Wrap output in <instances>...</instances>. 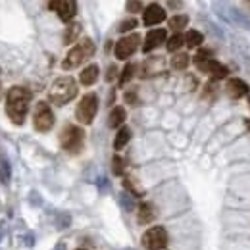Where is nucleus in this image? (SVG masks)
I'll use <instances>...</instances> for the list:
<instances>
[{
    "instance_id": "f257e3e1",
    "label": "nucleus",
    "mask_w": 250,
    "mask_h": 250,
    "mask_svg": "<svg viewBox=\"0 0 250 250\" xmlns=\"http://www.w3.org/2000/svg\"><path fill=\"white\" fill-rule=\"evenodd\" d=\"M29 102H31V93L23 87H12L6 96V112L10 120L16 125H21L25 122V116L29 112Z\"/></svg>"
},
{
    "instance_id": "f03ea898",
    "label": "nucleus",
    "mask_w": 250,
    "mask_h": 250,
    "mask_svg": "<svg viewBox=\"0 0 250 250\" xmlns=\"http://www.w3.org/2000/svg\"><path fill=\"white\" fill-rule=\"evenodd\" d=\"M75 94H77V83H75V79L69 77V75H65V77H58V79L52 83L48 96H50V100H52L54 104L63 106V104L69 102Z\"/></svg>"
},
{
    "instance_id": "7ed1b4c3",
    "label": "nucleus",
    "mask_w": 250,
    "mask_h": 250,
    "mask_svg": "<svg viewBox=\"0 0 250 250\" xmlns=\"http://www.w3.org/2000/svg\"><path fill=\"white\" fill-rule=\"evenodd\" d=\"M94 54V42L91 39H81L69 52H67V58L63 60L62 67L63 69H71V67H77L85 60H89Z\"/></svg>"
},
{
    "instance_id": "20e7f679",
    "label": "nucleus",
    "mask_w": 250,
    "mask_h": 250,
    "mask_svg": "<svg viewBox=\"0 0 250 250\" xmlns=\"http://www.w3.org/2000/svg\"><path fill=\"white\" fill-rule=\"evenodd\" d=\"M83 143H85V133L81 127L77 125H65L60 133V145L65 152L69 154H77L81 148H83Z\"/></svg>"
},
{
    "instance_id": "39448f33",
    "label": "nucleus",
    "mask_w": 250,
    "mask_h": 250,
    "mask_svg": "<svg viewBox=\"0 0 250 250\" xmlns=\"http://www.w3.org/2000/svg\"><path fill=\"white\" fill-rule=\"evenodd\" d=\"M96 112H98V96L94 93H89V94H85V96L81 98V102L77 104L75 118H77L79 124L89 125V124H93Z\"/></svg>"
},
{
    "instance_id": "423d86ee",
    "label": "nucleus",
    "mask_w": 250,
    "mask_h": 250,
    "mask_svg": "<svg viewBox=\"0 0 250 250\" xmlns=\"http://www.w3.org/2000/svg\"><path fill=\"white\" fill-rule=\"evenodd\" d=\"M194 63H196V67H198L200 71L210 73V75H212V77H216V79H221V77H225V75H227V67H225V65H221L219 62H216V60H212V56H210V52H208V50L198 52V54H196V58H194Z\"/></svg>"
},
{
    "instance_id": "0eeeda50",
    "label": "nucleus",
    "mask_w": 250,
    "mask_h": 250,
    "mask_svg": "<svg viewBox=\"0 0 250 250\" xmlns=\"http://www.w3.org/2000/svg\"><path fill=\"white\" fill-rule=\"evenodd\" d=\"M33 125L41 133H46V131L52 129L54 114H52V110H50V106L46 102H39L37 104V110H35V116H33Z\"/></svg>"
},
{
    "instance_id": "6e6552de",
    "label": "nucleus",
    "mask_w": 250,
    "mask_h": 250,
    "mask_svg": "<svg viewBox=\"0 0 250 250\" xmlns=\"http://www.w3.org/2000/svg\"><path fill=\"white\" fill-rule=\"evenodd\" d=\"M167 245V233L164 227L154 225L143 235V247L148 250H160Z\"/></svg>"
},
{
    "instance_id": "1a4fd4ad",
    "label": "nucleus",
    "mask_w": 250,
    "mask_h": 250,
    "mask_svg": "<svg viewBox=\"0 0 250 250\" xmlns=\"http://www.w3.org/2000/svg\"><path fill=\"white\" fill-rule=\"evenodd\" d=\"M139 41H141V37H139V35H129V37L120 39V41H118V44H116V56H118L120 60H127V58L137 50Z\"/></svg>"
},
{
    "instance_id": "9d476101",
    "label": "nucleus",
    "mask_w": 250,
    "mask_h": 250,
    "mask_svg": "<svg viewBox=\"0 0 250 250\" xmlns=\"http://www.w3.org/2000/svg\"><path fill=\"white\" fill-rule=\"evenodd\" d=\"M50 8L58 12L60 20H62V21H65V23H67V21H71V20H73V16H75V12H77V4H75L73 0L50 2Z\"/></svg>"
},
{
    "instance_id": "9b49d317",
    "label": "nucleus",
    "mask_w": 250,
    "mask_h": 250,
    "mask_svg": "<svg viewBox=\"0 0 250 250\" xmlns=\"http://www.w3.org/2000/svg\"><path fill=\"white\" fill-rule=\"evenodd\" d=\"M164 20H166V12L162 10V6L150 4L148 8H145V14H143L145 25H156V23L164 21Z\"/></svg>"
},
{
    "instance_id": "f8f14e48",
    "label": "nucleus",
    "mask_w": 250,
    "mask_h": 250,
    "mask_svg": "<svg viewBox=\"0 0 250 250\" xmlns=\"http://www.w3.org/2000/svg\"><path fill=\"white\" fill-rule=\"evenodd\" d=\"M164 41H167V35H166L164 29H152V31H148L146 39H145V44H143V52L154 50V48H158Z\"/></svg>"
},
{
    "instance_id": "ddd939ff",
    "label": "nucleus",
    "mask_w": 250,
    "mask_h": 250,
    "mask_svg": "<svg viewBox=\"0 0 250 250\" xmlns=\"http://www.w3.org/2000/svg\"><path fill=\"white\" fill-rule=\"evenodd\" d=\"M225 89H227V94L231 98H243L245 94H249V85L243 79H239V77L229 79L227 85H225Z\"/></svg>"
},
{
    "instance_id": "4468645a",
    "label": "nucleus",
    "mask_w": 250,
    "mask_h": 250,
    "mask_svg": "<svg viewBox=\"0 0 250 250\" xmlns=\"http://www.w3.org/2000/svg\"><path fill=\"white\" fill-rule=\"evenodd\" d=\"M98 79V65H89V67H85L83 71H81V75H79V81L85 85V87H89V85H93L94 81Z\"/></svg>"
},
{
    "instance_id": "2eb2a0df",
    "label": "nucleus",
    "mask_w": 250,
    "mask_h": 250,
    "mask_svg": "<svg viewBox=\"0 0 250 250\" xmlns=\"http://www.w3.org/2000/svg\"><path fill=\"white\" fill-rule=\"evenodd\" d=\"M129 139H131V129H129V127H122V129L118 131V135H116L114 148H116V150H122L125 145L129 143Z\"/></svg>"
},
{
    "instance_id": "dca6fc26",
    "label": "nucleus",
    "mask_w": 250,
    "mask_h": 250,
    "mask_svg": "<svg viewBox=\"0 0 250 250\" xmlns=\"http://www.w3.org/2000/svg\"><path fill=\"white\" fill-rule=\"evenodd\" d=\"M183 39H185V44H187L188 48H196V46H200V44H202V41H204L202 33L194 31V29L187 31V35H185Z\"/></svg>"
},
{
    "instance_id": "f3484780",
    "label": "nucleus",
    "mask_w": 250,
    "mask_h": 250,
    "mask_svg": "<svg viewBox=\"0 0 250 250\" xmlns=\"http://www.w3.org/2000/svg\"><path fill=\"white\" fill-rule=\"evenodd\" d=\"M125 122V110L124 108H114L112 112H110V120H108V125L110 127H120V125Z\"/></svg>"
},
{
    "instance_id": "a211bd4d",
    "label": "nucleus",
    "mask_w": 250,
    "mask_h": 250,
    "mask_svg": "<svg viewBox=\"0 0 250 250\" xmlns=\"http://www.w3.org/2000/svg\"><path fill=\"white\" fill-rule=\"evenodd\" d=\"M154 219V210L150 204H141L139 206V223H150Z\"/></svg>"
},
{
    "instance_id": "6ab92c4d",
    "label": "nucleus",
    "mask_w": 250,
    "mask_h": 250,
    "mask_svg": "<svg viewBox=\"0 0 250 250\" xmlns=\"http://www.w3.org/2000/svg\"><path fill=\"white\" fill-rule=\"evenodd\" d=\"M79 31H81V27H79L77 23H69L67 29H65V35H63V42H65V44H71V42L77 39Z\"/></svg>"
},
{
    "instance_id": "aec40b11",
    "label": "nucleus",
    "mask_w": 250,
    "mask_h": 250,
    "mask_svg": "<svg viewBox=\"0 0 250 250\" xmlns=\"http://www.w3.org/2000/svg\"><path fill=\"white\" fill-rule=\"evenodd\" d=\"M190 62V58H188V54L185 52H179V54H175L173 58H171V65L175 67V69H185Z\"/></svg>"
},
{
    "instance_id": "412c9836",
    "label": "nucleus",
    "mask_w": 250,
    "mask_h": 250,
    "mask_svg": "<svg viewBox=\"0 0 250 250\" xmlns=\"http://www.w3.org/2000/svg\"><path fill=\"white\" fill-rule=\"evenodd\" d=\"M188 23V18L187 16H175L169 20V27L173 29L175 33H179L181 29H185V25Z\"/></svg>"
},
{
    "instance_id": "4be33fe9",
    "label": "nucleus",
    "mask_w": 250,
    "mask_h": 250,
    "mask_svg": "<svg viewBox=\"0 0 250 250\" xmlns=\"http://www.w3.org/2000/svg\"><path fill=\"white\" fill-rule=\"evenodd\" d=\"M183 42H185L183 35L175 33V35H173V37H171V39L167 41V44H166V46H167V50H169V52H175L177 48H181V44H183Z\"/></svg>"
},
{
    "instance_id": "5701e85b",
    "label": "nucleus",
    "mask_w": 250,
    "mask_h": 250,
    "mask_svg": "<svg viewBox=\"0 0 250 250\" xmlns=\"http://www.w3.org/2000/svg\"><path fill=\"white\" fill-rule=\"evenodd\" d=\"M133 71H135V65L133 63H127L124 67V71H122V77H120V85H125L131 77H133Z\"/></svg>"
},
{
    "instance_id": "b1692460",
    "label": "nucleus",
    "mask_w": 250,
    "mask_h": 250,
    "mask_svg": "<svg viewBox=\"0 0 250 250\" xmlns=\"http://www.w3.org/2000/svg\"><path fill=\"white\" fill-rule=\"evenodd\" d=\"M112 164H114V166H112L114 173H116V175H122V173H124V160H122L120 156H116L114 160H112Z\"/></svg>"
},
{
    "instance_id": "393cba45",
    "label": "nucleus",
    "mask_w": 250,
    "mask_h": 250,
    "mask_svg": "<svg viewBox=\"0 0 250 250\" xmlns=\"http://www.w3.org/2000/svg\"><path fill=\"white\" fill-rule=\"evenodd\" d=\"M135 27H137V20H125V21H122V25H120V31L127 33L131 31V29H135Z\"/></svg>"
},
{
    "instance_id": "a878e982",
    "label": "nucleus",
    "mask_w": 250,
    "mask_h": 250,
    "mask_svg": "<svg viewBox=\"0 0 250 250\" xmlns=\"http://www.w3.org/2000/svg\"><path fill=\"white\" fill-rule=\"evenodd\" d=\"M129 12H139L141 10V2H127Z\"/></svg>"
},
{
    "instance_id": "bb28decb",
    "label": "nucleus",
    "mask_w": 250,
    "mask_h": 250,
    "mask_svg": "<svg viewBox=\"0 0 250 250\" xmlns=\"http://www.w3.org/2000/svg\"><path fill=\"white\" fill-rule=\"evenodd\" d=\"M116 71H118V69H116V67L112 65V67H110V73H108V81H112V79L116 77Z\"/></svg>"
},
{
    "instance_id": "cd10ccee",
    "label": "nucleus",
    "mask_w": 250,
    "mask_h": 250,
    "mask_svg": "<svg viewBox=\"0 0 250 250\" xmlns=\"http://www.w3.org/2000/svg\"><path fill=\"white\" fill-rule=\"evenodd\" d=\"M77 250H85V249H77Z\"/></svg>"
}]
</instances>
